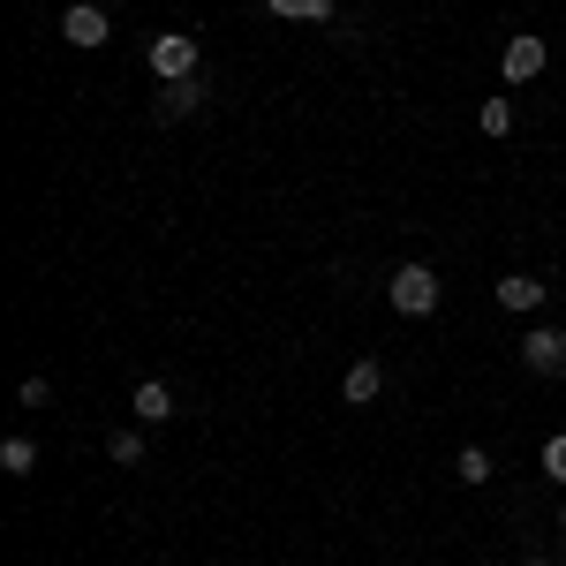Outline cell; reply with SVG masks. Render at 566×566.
Instances as JSON below:
<instances>
[{"label": "cell", "instance_id": "ba28073f", "mask_svg": "<svg viewBox=\"0 0 566 566\" xmlns=\"http://www.w3.org/2000/svg\"><path fill=\"white\" fill-rule=\"evenodd\" d=\"M491 295H499V310H514V317H522V310L544 303V280H528V272H506V280H499Z\"/></svg>", "mask_w": 566, "mask_h": 566}, {"label": "cell", "instance_id": "30bf717a", "mask_svg": "<svg viewBox=\"0 0 566 566\" xmlns=\"http://www.w3.org/2000/svg\"><path fill=\"white\" fill-rule=\"evenodd\" d=\"M39 469V446L31 438H0V476H31Z\"/></svg>", "mask_w": 566, "mask_h": 566}, {"label": "cell", "instance_id": "3957f363", "mask_svg": "<svg viewBox=\"0 0 566 566\" xmlns=\"http://www.w3.org/2000/svg\"><path fill=\"white\" fill-rule=\"evenodd\" d=\"M522 363L536 370V378H559V370H566V333H559V325H528Z\"/></svg>", "mask_w": 566, "mask_h": 566}, {"label": "cell", "instance_id": "4fadbf2b", "mask_svg": "<svg viewBox=\"0 0 566 566\" xmlns=\"http://www.w3.org/2000/svg\"><path fill=\"white\" fill-rule=\"evenodd\" d=\"M476 122H483V136H506V129H514V106H506V98H483Z\"/></svg>", "mask_w": 566, "mask_h": 566}, {"label": "cell", "instance_id": "5b68a950", "mask_svg": "<svg viewBox=\"0 0 566 566\" xmlns=\"http://www.w3.org/2000/svg\"><path fill=\"white\" fill-rule=\"evenodd\" d=\"M197 106H205V76H181V84H159V106L151 114L159 122H189Z\"/></svg>", "mask_w": 566, "mask_h": 566}, {"label": "cell", "instance_id": "5bb4252c", "mask_svg": "<svg viewBox=\"0 0 566 566\" xmlns=\"http://www.w3.org/2000/svg\"><path fill=\"white\" fill-rule=\"evenodd\" d=\"M106 453H114L122 469H136V461H144V438H136V431H114V438H106Z\"/></svg>", "mask_w": 566, "mask_h": 566}, {"label": "cell", "instance_id": "7c38bea8", "mask_svg": "<svg viewBox=\"0 0 566 566\" xmlns=\"http://www.w3.org/2000/svg\"><path fill=\"white\" fill-rule=\"evenodd\" d=\"M453 469H461V483H491V476H499L483 446H461V461H453Z\"/></svg>", "mask_w": 566, "mask_h": 566}, {"label": "cell", "instance_id": "277c9868", "mask_svg": "<svg viewBox=\"0 0 566 566\" xmlns=\"http://www.w3.org/2000/svg\"><path fill=\"white\" fill-rule=\"evenodd\" d=\"M544 61H552V45L536 39V31H522V39H506V53H499L506 84H528V76H544Z\"/></svg>", "mask_w": 566, "mask_h": 566}, {"label": "cell", "instance_id": "8fae6325", "mask_svg": "<svg viewBox=\"0 0 566 566\" xmlns=\"http://www.w3.org/2000/svg\"><path fill=\"white\" fill-rule=\"evenodd\" d=\"M272 15H287V23H325L333 15V0H264Z\"/></svg>", "mask_w": 566, "mask_h": 566}, {"label": "cell", "instance_id": "e0dca14e", "mask_svg": "<svg viewBox=\"0 0 566 566\" xmlns=\"http://www.w3.org/2000/svg\"><path fill=\"white\" fill-rule=\"evenodd\" d=\"M522 566H552V559H522Z\"/></svg>", "mask_w": 566, "mask_h": 566}, {"label": "cell", "instance_id": "6da1fadb", "mask_svg": "<svg viewBox=\"0 0 566 566\" xmlns=\"http://www.w3.org/2000/svg\"><path fill=\"white\" fill-rule=\"evenodd\" d=\"M386 303L400 310V317H431V310H438V272H431V264H400L392 287H386Z\"/></svg>", "mask_w": 566, "mask_h": 566}, {"label": "cell", "instance_id": "52a82bcc", "mask_svg": "<svg viewBox=\"0 0 566 566\" xmlns=\"http://www.w3.org/2000/svg\"><path fill=\"white\" fill-rule=\"evenodd\" d=\"M378 392H386V370H378L370 355H363V363H348V378H340V400H348V408H370Z\"/></svg>", "mask_w": 566, "mask_h": 566}, {"label": "cell", "instance_id": "7a4b0ae2", "mask_svg": "<svg viewBox=\"0 0 566 566\" xmlns=\"http://www.w3.org/2000/svg\"><path fill=\"white\" fill-rule=\"evenodd\" d=\"M144 61H151V76H159V84H181V76H197V39H181V31H159Z\"/></svg>", "mask_w": 566, "mask_h": 566}, {"label": "cell", "instance_id": "ac0fdd59", "mask_svg": "<svg viewBox=\"0 0 566 566\" xmlns=\"http://www.w3.org/2000/svg\"><path fill=\"white\" fill-rule=\"evenodd\" d=\"M559 528H566V506H559Z\"/></svg>", "mask_w": 566, "mask_h": 566}, {"label": "cell", "instance_id": "8992f818", "mask_svg": "<svg viewBox=\"0 0 566 566\" xmlns=\"http://www.w3.org/2000/svg\"><path fill=\"white\" fill-rule=\"evenodd\" d=\"M106 31H114V23H106V8H69V15H61V39L69 45H106Z\"/></svg>", "mask_w": 566, "mask_h": 566}, {"label": "cell", "instance_id": "9c48e42d", "mask_svg": "<svg viewBox=\"0 0 566 566\" xmlns=\"http://www.w3.org/2000/svg\"><path fill=\"white\" fill-rule=\"evenodd\" d=\"M129 408H136V423H167V416H175V392L159 386V378H144V386L129 392Z\"/></svg>", "mask_w": 566, "mask_h": 566}, {"label": "cell", "instance_id": "9a60e30c", "mask_svg": "<svg viewBox=\"0 0 566 566\" xmlns=\"http://www.w3.org/2000/svg\"><path fill=\"white\" fill-rule=\"evenodd\" d=\"M544 476H552V483H566V431L552 438V446H544Z\"/></svg>", "mask_w": 566, "mask_h": 566}, {"label": "cell", "instance_id": "2e32d148", "mask_svg": "<svg viewBox=\"0 0 566 566\" xmlns=\"http://www.w3.org/2000/svg\"><path fill=\"white\" fill-rule=\"evenodd\" d=\"M23 408H53V386L45 378H23Z\"/></svg>", "mask_w": 566, "mask_h": 566}]
</instances>
